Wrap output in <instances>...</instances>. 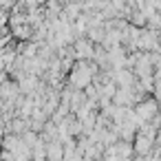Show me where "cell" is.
<instances>
[{
    "instance_id": "obj_1",
    "label": "cell",
    "mask_w": 161,
    "mask_h": 161,
    "mask_svg": "<svg viewBox=\"0 0 161 161\" xmlns=\"http://www.w3.org/2000/svg\"><path fill=\"white\" fill-rule=\"evenodd\" d=\"M95 73H97V66H95L93 62H77V64L71 69L69 84L73 86V91H84V88L91 86Z\"/></svg>"
},
{
    "instance_id": "obj_2",
    "label": "cell",
    "mask_w": 161,
    "mask_h": 161,
    "mask_svg": "<svg viewBox=\"0 0 161 161\" xmlns=\"http://www.w3.org/2000/svg\"><path fill=\"white\" fill-rule=\"evenodd\" d=\"M157 102L154 99H143V102H139L137 104V110H135V115H137V119L141 121V126L146 124V121H152L154 119V113H157Z\"/></svg>"
},
{
    "instance_id": "obj_3",
    "label": "cell",
    "mask_w": 161,
    "mask_h": 161,
    "mask_svg": "<svg viewBox=\"0 0 161 161\" xmlns=\"http://www.w3.org/2000/svg\"><path fill=\"white\" fill-rule=\"evenodd\" d=\"M150 146H152V139L139 132V137H137V141H135V150H137V154H146V152L150 150Z\"/></svg>"
}]
</instances>
